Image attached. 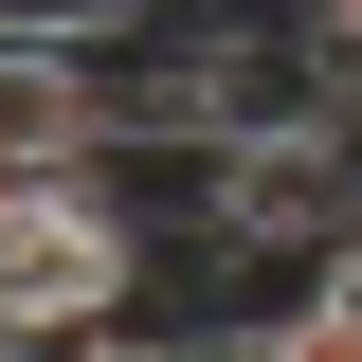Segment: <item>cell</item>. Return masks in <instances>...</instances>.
I'll use <instances>...</instances> for the list:
<instances>
[{
  "mask_svg": "<svg viewBox=\"0 0 362 362\" xmlns=\"http://www.w3.org/2000/svg\"><path fill=\"white\" fill-rule=\"evenodd\" d=\"M145 272H163L145 199H109L90 163L73 181H18V199H0V344H127Z\"/></svg>",
  "mask_w": 362,
  "mask_h": 362,
  "instance_id": "cell-1",
  "label": "cell"
},
{
  "mask_svg": "<svg viewBox=\"0 0 362 362\" xmlns=\"http://www.w3.org/2000/svg\"><path fill=\"white\" fill-rule=\"evenodd\" d=\"M272 362H362V235L290 272V308H272Z\"/></svg>",
  "mask_w": 362,
  "mask_h": 362,
  "instance_id": "cell-2",
  "label": "cell"
},
{
  "mask_svg": "<svg viewBox=\"0 0 362 362\" xmlns=\"http://www.w3.org/2000/svg\"><path fill=\"white\" fill-rule=\"evenodd\" d=\"M0 37H18V54H127L145 0H0Z\"/></svg>",
  "mask_w": 362,
  "mask_h": 362,
  "instance_id": "cell-3",
  "label": "cell"
},
{
  "mask_svg": "<svg viewBox=\"0 0 362 362\" xmlns=\"http://www.w3.org/2000/svg\"><path fill=\"white\" fill-rule=\"evenodd\" d=\"M181 18H308V0H181Z\"/></svg>",
  "mask_w": 362,
  "mask_h": 362,
  "instance_id": "cell-4",
  "label": "cell"
},
{
  "mask_svg": "<svg viewBox=\"0 0 362 362\" xmlns=\"http://www.w3.org/2000/svg\"><path fill=\"white\" fill-rule=\"evenodd\" d=\"M0 362H90V344H0Z\"/></svg>",
  "mask_w": 362,
  "mask_h": 362,
  "instance_id": "cell-5",
  "label": "cell"
}]
</instances>
